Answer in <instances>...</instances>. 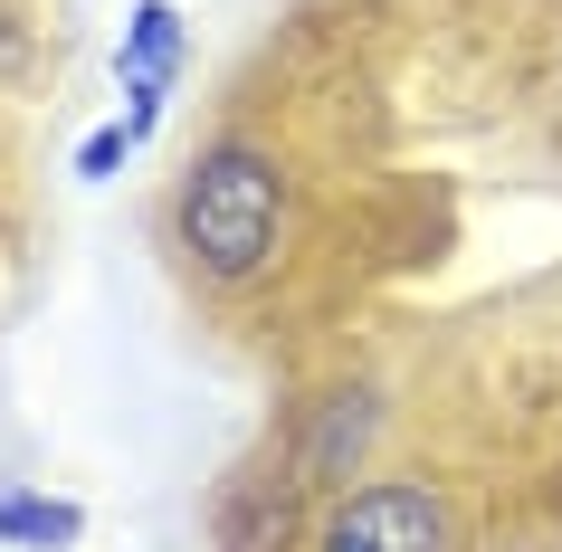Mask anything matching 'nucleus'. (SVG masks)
<instances>
[{
    "instance_id": "f257e3e1",
    "label": "nucleus",
    "mask_w": 562,
    "mask_h": 552,
    "mask_svg": "<svg viewBox=\"0 0 562 552\" xmlns=\"http://www.w3.org/2000/svg\"><path fill=\"white\" fill-rule=\"evenodd\" d=\"M172 248L191 258L201 286H258L277 248H286V172L277 153L248 134H220L191 153V172L172 191Z\"/></svg>"
},
{
    "instance_id": "f03ea898",
    "label": "nucleus",
    "mask_w": 562,
    "mask_h": 552,
    "mask_svg": "<svg viewBox=\"0 0 562 552\" xmlns=\"http://www.w3.org/2000/svg\"><path fill=\"white\" fill-rule=\"evenodd\" d=\"M305 552H468V505L439 476H372L315 515Z\"/></svg>"
},
{
    "instance_id": "7ed1b4c3",
    "label": "nucleus",
    "mask_w": 562,
    "mask_h": 552,
    "mask_svg": "<svg viewBox=\"0 0 562 552\" xmlns=\"http://www.w3.org/2000/svg\"><path fill=\"white\" fill-rule=\"evenodd\" d=\"M372 438H382V401L372 391H325V401H305L296 438H286V476L296 486H344L372 458Z\"/></svg>"
},
{
    "instance_id": "20e7f679",
    "label": "nucleus",
    "mask_w": 562,
    "mask_h": 552,
    "mask_svg": "<svg viewBox=\"0 0 562 552\" xmlns=\"http://www.w3.org/2000/svg\"><path fill=\"white\" fill-rule=\"evenodd\" d=\"M172 77H181V20H172V0H144V10L124 20V134H134V144L162 124Z\"/></svg>"
},
{
    "instance_id": "39448f33",
    "label": "nucleus",
    "mask_w": 562,
    "mask_h": 552,
    "mask_svg": "<svg viewBox=\"0 0 562 552\" xmlns=\"http://www.w3.org/2000/svg\"><path fill=\"white\" fill-rule=\"evenodd\" d=\"M0 543L67 552V543H87V505H67V495H0Z\"/></svg>"
},
{
    "instance_id": "423d86ee",
    "label": "nucleus",
    "mask_w": 562,
    "mask_h": 552,
    "mask_svg": "<svg viewBox=\"0 0 562 552\" xmlns=\"http://www.w3.org/2000/svg\"><path fill=\"white\" fill-rule=\"evenodd\" d=\"M134 153V134H124V115L115 124H95L87 144H77V181H115V162Z\"/></svg>"
}]
</instances>
